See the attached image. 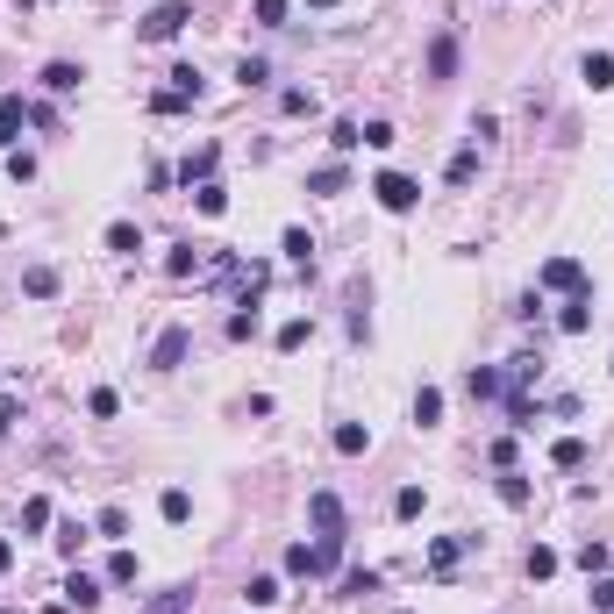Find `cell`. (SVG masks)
Masks as SVG:
<instances>
[{
    "label": "cell",
    "mask_w": 614,
    "mask_h": 614,
    "mask_svg": "<svg viewBox=\"0 0 614 614\" xmlns=\"http://www.w3.org/2000/svg\"><path fill=\"white\" fill-rule=\"evenodd\" d=\"M186 22H194V7H186V0H158V7L136 22V36H143V43H172Z\"/></svg>",
    "instance_id": "1"
},
{
    "label": "cell",
    "mask_w": 614,
    "mask_h": 614,
    "mask_svg": "<svg viewBox=\"0 0 614 614\" xmlns=\"http://www.w3.org/2000/svg\"><path fill=\"white\" fill-rule=\"evenodd\" d=\"M536 286H543V293H586V265H579V257H550V265L536 272Z\"/></svg>",
    "instance_id": "2"
},
{
    "label": "cell",
    "mask_w": 614,
    "mask_h": 614,
    "mask_svg": "<svg viewBox=\"0 0 614 614\" xmlns=\"http://www.w3.org/2000/svg\"><path fill=\"white\" fill-rule=\"evenodd\" d=\"M372 194H379V207H386V214H408V207L421 201V186H414L408 172H379V179H372Z\"/></svg>",
    "instance_id": "3"
},
{
    "label": "cell",
    "mask_w": 614,
    "mask_h": 614,
    "mask_svg": "<svg viewBox=\"0 0 614 614\" xmlns=\"http://www.w3.org/2000/svg\"><path fill=\"white\" fill-rule=\"evenodd\" d=\"M186 350H194V329H165V336L150 343V372H179Z\"/></svg>",
    "instance_id": "4"
},
{
    "label": "cell",
    "mask_w": 614,
    "mask_h": 614,
    "mask_svg": "<svg viewBox=\"0 0 614 614\" xmlns=\"http://www.w3.org/2000/svg\"><path fill=\"white\" fill-rule=\"evenodd\" d=\"M457 58H465V43L443 29L436 43H429V86H443V79H457Z\"/></svg>",
    "instance_id": "5"
},
{
    "label": "cell",
    "mask_w": 614,
    "mask_h": 614,
    "mask_svg": "<svg viewBox=\"0 0 614 614\" xmlns=\"http://www.w3.org/2000/svg\"><path fill=\"white\" fill-rule=\"evenodd\" d=\"M465 550H479V536H436V543H429V564H436V579H450V564H457Z\"/></svg>",
    "instance_id": "6"
},
{
    "label": "cell",
    "mask_w": 614,
    "mask_h": 614,
    "mask_svg": "<svg viewBox=\"0 0 614 614\" xmlns=\"http://www.w3.org/2000/svg\"><path fill=\"white\" fill-rule=\"evenodd\" d=\"M143 614H194V579H179V586H165L158 600H143Z\"/></svg>",
    "instance_id": "7"
},
{
    "label": "cell",
    "mask_w": 614,
    "mask_h": 614,
    "mask_svg": "<svg viewBox=\"0 0 614 614\" xmlns=\"http://www.w3.org/2000/svg\"><path fill=\"white\" fill-rule=\"evenodd\" d=\"M307 514H314V528H321V536H343V501H336V493H314Z\"/></svg>",
    "instance_id": "8"
},
{
    "label": "cell",
    "mask_w": 614,
    "mask_h": 614,
    "mask_svg": "<svg viewBox=\"0 0 614 614\" xmlns=\"http://www.w3.org/2000/svg\"><path fill=\"white\" fill-rule=\"evenodd\" d=\"M79 79H86V72H79L72 58H50V65H43V86H50V94H79Z\"/></svg>",
    "instance_id": "9"
},
{
    "label": "cell",
    "mask_w": 614,
    "mask_h": 614,
    "mask_svg": "<svg viewBox=\"0 0 614 614\" xmlns=\"http://www.w3.org/2000/svg\"><path fill=\"white\" fill-rule=\"evenodd\" d=\"M329 443H336L343 457H365V450H372V429H365V421H336V436H329Z\"/></svg>",
    "instance_id": "10"
},
{
    "label": "cell",
    "mask_w": 614,
    "mask_h": 614,
    "mask_svg": "<svg viewBox=\"0 0 614 614\" xmlns=\"http://www.w3.org/2000/svg\"><path fill=\"white\" fill-rule=\"evenodd\" d=\"M65 600H72L79 614H94V608H101V579H86V572H72V579H65Z\"/></svg>",
    "instance_id": "11"
},
{
    "label": "cell",
    "mask_w": 614,
    "mask_h": 614,
    "mask_svg": "<svg viewBox=\"0 0 614 614\" xmlns=\"http://www.w3.org/2000/svg\"><path fill=\"white\" fill-rule=\"evenodd\" d=\"M22 122H29V107H22V94H7V101H0V150H14Z\"/></svg>",
    "instance_id": "12"
},
{
    "label": "cell",
    "mask_w": 614,
    "mask_h": 614,
    "mask_svg": "<svg viewBox=\"0 0 614 614\" xmlns=\"http://www.w3.org/2000/svg\"><path fill=\"white\" fill-rule=\"evenodd\" d=\"M214 158H221V150H214V143H201V150L179 165V179H186V186H207V179H214Z\"/></svg>",
    "instance_id": "13"
},
{
    "label": "cell",
    "mask_w": 614,
    "mask_h": 614,
    "mask_svg": "<svg viewBox=\"0 0 614 614\" xmlns=\"http://www.w3.org/2000/svg\"><path fill=\"white\" fill-rule=\"evenodd\" d=\"M107 250H114V257H136V250H143V229H136V221H107Z\"/></svg>",
    "instance_id": "14"
},
{
    "label": "cell",
    "mask_w": 614,
    "mask_h": 614,
    "mask_svg": "<svg viewBox=\"0 0 614 614\" xmlns=\"http://www.w3.org/2000/svg\"><path fill=\"white\" fill-rule=\"evenodd\" d=\"M465 393H472V401H493V393H508V379L486 372V365H472V372H465Z\"/></svg>",
    "instance_id": "15"
},
{
    "label": "cell",
    "mask_w": 614,
    "mask_h": 614,
    "mask_svg": "<svg viewBox=\"0 0 614 614\" xmlns=\"http://www.w3.org/2000/svg\"><path fill=\"white\" fill-rule=\"evenodd\" d=\"M550 465H557V472H579V465H586V436H557V443H550Z\"/></svg>",
    "instance_id": "16"
},
{
    "label": "cell",
    "mask_w": 614,
    "mask_h": 614,
    "mask_svg": "<svg viewBox=\"0 0 614 614\" xmlns=\"http://www.w3.org/2000/svg\"><path fill=\"white\" fill-rule=\"evenodd\" d=\"M472 172H479V143H465V150L443 165V179H450V186H472Z\"/></svg>",
    "instance_id": "17"
},
{
    "label": "cell",
    "mask_w": 614,
    "mask_h": 614,
    "mask_svg": "<svg viewBox=\"0 0 614 614\" xmlns=\"http://www.w3.org/2000/svg\"><path fill=\"white\" fill-rule=\"evenodd\" d=\"M343 186H350L343 165H314V172H307V194H343Z\"/></svg>",
    "instance_id": "18"
},
{
    "label": "cell",
    "mask_w": 614,
    "mask_h": 614,
    "mask_svg": "<svg viewBox=\"0 0 614 614\" xmlns=\"http://www.w3.org/2000/svg\"><path fill=\"white\" fill-rule=\"evenodd\" d=\"M165 94H179V101H201V94H207V79L194 72V65H172V86H165Z\"/></svg>",
    "instance_id": "19"
},
{
    "label": "cell",
    "mask_w": 614,
    "mask_h": 614,
    "mask_svg": "<svg viewBox=\"0 0 614 614\" xmlns=\"http://www.w3.org/2000/svg\"><path fill=\"white\" fill-rule=\"evenodd\" d=\"M365 307H372V286L357 279V286H350V336H372V314H365Z\"/></svg>",
    "instance_id": "20"
},
{
    "label": "cell",
    "mask_w": 614,
    "mask_h": 614,
    "mask_svg": "<svg viewBox=\"0 0 614 614\" xmlns=\"http://www.w3.org/2000/svg\"><path fill=\"white\" fill-rule=\"evenodd\" d=\"M579 72H586V86H593V94L614 86V58H608V50H586V65H579Z\"/></svg>",
    "instance_id": "21"
},
{
    "label": "cell",
    "mask_w": 614,
    "mask_h": 614,
    "mask_svg": "<svg viewBox=\"0 0 614 614\" xmlns=\"http://www.w3.org/2000/svg\"><path fill=\"white\" fill-rule=\"evenodd\" d=\"M586 321H593V301H586V293H572V301H564V314H557V329H564V336H579Z\"/></svg>",
    "instance_id": "22"
},
{
    "label": "cell",
    "mask_w": 614,
    "mask_h": 614,
    "mask_svg": "<svg viewBox=\"0 0 614 614\" xmlns=\"http://www.w3.org/2000/svg\"><path fill=\"white\" fill-rule=\"evenodd\" d=\"M414 421H421V429H436V421H443V393H436V386H421V393H414Z\"/></svg>",
    "instance_id": "23"
},
{
    "label": "cell",
    "mask_w": 614,
    "mask_h": 614,
    "mask_svg": "<svg viewBox=\"0 0 614 614\" xmlns=\"http://www.w3.org/2000/svg\"><path fill=\"white\" fill-rule=\"evenodd\" d=\"M493 493H501V501H508V508H528V479H521V472H501V486H493Z\"/></svg>",
    "instance_id": "24"
},
{
    "label": "cell",
    "mask_w": 614,
    "mask_h": 614,
    "mask_svg": "<svg viewBox=\"0 0 614 614\" xmlns=\"http://www.w3.org/2000/svg\"><path fill=\"white\" fill-rule=\"evenodd\" d=\"M22 286H29L36 301H50V293H58V272H50V265H29V272H22Z\"/></svg>",
    "instance_id": "25"
},
{
    "label": "cell",
    "mask_w": 614,
    "mask_h": 614,
    "mask_svg": "<svg viewBox=\"0 0 614 614\" xmlns=\"http://www.w3.org/2000/svg\"><path fill=\"white\" fill-rule=\"evenodd\" d=\"M107 586H136V550H114L107 557Z\"/></svg>",
    "instance_id": "26"
},
{
    "label": "cell",
    "mask_w": 614,
    "mask_h": 614,
    "mask_svg": "<svg viewBox=\"0 0 614 614\" xmlns=\"http://www.w3.org/2000/svg\"><path fill=\"white\" fill-rule=\"evenodd\" d=\"M158 514H165V521H172V528H179V521H186V514H194V501H186V493H179V486H165V501H158Z\"/></svg>",
    "instance_id": "27"
},
{
    "label": "cell",
    "mask_w": 614,
    "mask_h": 614,
    "mask_svg": "<svg viewBox=\"0 0 614 614\" xmlns=\"http://www.w3.org/2000/svg\"><path fill=\"white\" fill-rule=\"evenodd\" d=\"M286 572H293V579H314V572H321V557H314L307 543H293V550H286Z\"/></svg>",
    "instance_id": "28"
},
{
    "label": "cell",
    "mask_w": 614,
    "mask_h": 614,
    "mask_svg": "<svg viewBox=\"0 0 614 614\" xmlns=\"http://www.w3.org/2000/svg\"><path fill=\"white\" fill-rule=\"evenodd\" d=\"M243 600H250V608H272V600H279V579H265V572H257V579L243 586Z\"/></svg>",
    "instance_id": "29"
},
{
    "label": "cell",
    "mask_w": 614,
    "mask_h": 614,
    "mask_svg": "<svg viewBox=\"0 0 614 614\" xmlns=\"http://www.w3.org/2000/svg\"><path fill=\"white\" fill-rule=\"evenodd\" d=\"M22 528H29V536H36V528H50V501H43V493H36V501H22Z\"/></svg>",
    "instance_id": "30"
},
{
    "label": "cell",
    "mask_w": 614,
    "mask_h": 614,
    "mask_svg": "<svg viewBox=\"0 0 614 614\" xmlns=\"http://www.w3.org/2000/svg\"><path fill=\"white\" fill-rule=\"evenodd\" d=\"M286 257H293V265H314V236H307V229H286Z\"/></svg>",
    "instance_id": "31"
},
{
    "label": "cell",
    "mask_w": 614,
    "mask_h": 614,
    "mask_svg": "<svg viewBox=\"0 0 614 614\" xmlns=\"http://www.w3.org/2000/svg\"><path fill=\"white\" fill-rule=\"evenodd\" d=\"M365 593H379V572H350L343 579V600H365Z\"/></svg>",
    "instance_id": "32"
},
{
    "label": "cell",
    "mask_w": 614,
    "mask_h": 614,
    "mask_svg": "<svg viewBox=\"0 0 614 614\" xmlns=\"http://www.w3.org/2000/svg\"><path fill=\"white\" fill-rule=\"evenodd\" d=\"M286 7H293V0H257V7H250V14H257V22H265V29H286Z\"/></svg>",
    "instance_id": "33"
},
{
    "label": "cell",
    "mask_w": 614,
    "mask_h": 614,
    "mask_svg": "<svg viewBox=\"0 0 614 614\" xmlns=\"http://www.w3.org/2000/svg\"><path fill=\"white\" fill-rule=\"evenodd\" d=\"M421 501H429L421 486H401V493H393V514H401V521H414V514H421Z\"/></svg>",
    "instance_id": "34"
},
{
    "label": "cell",
    "mask_w": 614,
    "mask_h": 614,
    "mask_svg": "<svg viewBox=\"0 0 614 614\" xmlns=\"http://www.w3.org/2000/svg\"><path fill=\"white\" fill-rule=\"evenodd\" d=\"M94 528H101V536H114V543H122V536H129V514H122V508H101V521H94Z\"/></svg>",
    "instance_id": "35"
},
{
    "label": "cell",
    "mask_w": 614,
    "mask_h": 614,
    "mask_svg": "<svg viewBox=\"0 0 614 614\" xmlns=\"http://www.w3.org/2000/svg\"><path fill=\"white\" fill-rule=\"evenodd\" d=\"M194 201H201V214H221V207H229V194L207 179V186H194Z\"/></svg>",
    "instance_id": "36"
},
{
    "label": "cell",
    "mask_w": 614,
    "mask_h": 614,
    "mask_svg": "<svg viewBox=\"0 0 614 614\" xmlns=\"http://www.w3.org/2000/svg\"><path fill=\"white\" fill-rule=\"evenodd\" d=\"M236 79H243V86H265V79H272V65H265V58H243V65H236Z\"/></svg>",
    "instance_id": "37"
},
{
    "label": "cell",
    "mask_w": 614,
    "mask_h": 614,
    "mask_svg": "<svg viewBox=\"0 0 614 614\" xmlns=\"http://www.w3.org/2000/svg\"><path fill=\"white\" fill-rule=\"evenodd\" d=\"M329 143H336V150H357V143H365V129H357V122H336V129H329Z\"/></svg>",
    "instance_id": "38"
},
{
    "label": "cell",
    "mask_w": 614,
    "mask_h": 614,
    "mask_svg": "<svg viewBox=\"0 0 614 614\" xmlns=\"http://www.w3.org/2000/svg\"><path fill=\"white\" fill-rule=\"evenodd\" d=\"M79 543H86V521H65V528H58V550H65V557H79Z\"/></svg>",
    "instance_id": "39"
},
{
    "label": "cell",
    "mask_w": 614,
    "mask_h": 614,
    "mask_svg": "<svg viewBox=\"0 0 614 614\" xmlns=\"http://www.w3.org/2000/svg\"><path fill=\"white\" fill-rule=\"evenodd\" d=\"M579 564H586V579H600V572H608V543H586V550H579Z\"/></svg>",
    "instance_id": "40"
},
{
    "label": "cell",
    "mask_w": 614,
    "mask_h": 614,
    "mask_svg": "<svg viewBox=\"0 0 614 614\" xmlns=\"http://www.w3.org/2000/svg\"><path fill=\"white\" fill-rule=\"evenodd\" d=\"M550 572H557V550L536 543V550H528V579H550Z\"/></svg>",
    "instance_id": "41"
},
{
    "label": "cell",
    "mask_w": 614,
    "mask_h": 614,
    "mask_svg": "<svg viewBox=\"0 0 614 614\" xmlns=\"http://www.w3.org/2000/svg\"><path fill=\"white\" fill-rule=\"evenodd\" d=\"M86 408L101 414V421H114V414H122V401H114V386H94V401H86Z\"/></svg>",
    "instance_id": "42"
},
{
    "label": "cell",
    "mask_w": 614,
    "mask_h": 614,
    "mask_svg": "<svg viewBox=\"0 0 614 614\" xmlns=\"http://www.w3.org/2000/svg\"><path fill=\"white\" fill-rule=\"evenodd\" d=\"M307 336H314V321H286V329H279V350H301Z\"/></svg>",
    "instance_id": "43"
},
{
    "label": "cell",
    "mask_w": 614,
    "mask_h": 614,
    "mask_svg": "<svg viewBox=\"0 0 614 614\" xmlns=\"http://www.w3.org/2000/svg\"><path fill=\"white\" fill-rule=\"evenodd\" d=\"M279 107H286V114H314V94H307V86H293V94H279Z\"/></svg>",
    "instance_id": "44"
},
{
    "label": "cell",
    "mask_w": 614,
    "mask_h": 614,
    "mask_svg": "<svg viewBox=\"0 0 614 614\" xmlns=\"http://www.w3.org/2000/svg\"><path fill=\"white\" fill-rule=\"evenodd\" d=\"M593 608L614 614V579H593Z\"/></svg>",
    "instance_id": "45"
},
{
    "label": "cell",
    "mask_w": 614,
    "mask_h": 614,
    "mask_svg": "<svg viewBox=\"0 0 614 614\" xmlns=\"http://www.w3.org/2000/svg\"><path fill=\"white\" fill-rule=\"evenodd\" d=\"M7 572H14V543L0 536V579H7Z\"/></svg>",
    "instance_id": "46"
},
{
    "label": "cell",
    "mask_w": 614,
    "mask_h": 614,
    "mask_svg": "<svg viewBox=\"0 0 614 614\" xmlns=\"http://www.w3.org/2000/svg\"><path fill=\"white\" fill-rule=\"evenodd\" d=\"M7 429H14V401H0V443H7Z\"/></svg>",
    "instance_id": "47"
},
{
    "label": "cell",
    "mask_w": 614,
    "mask_h": 614,
    "mask_svg": "<svg viewBox=\"0 0 614 614\" xmlns=\"http://www.w3.org/2000/svg\"><path fill=\"white\" fill-rule=\"evenodd\" d=\"M307 7H336V0H307Z\"/></svg>",
    "instance_id": "48"
}]
</instances>
